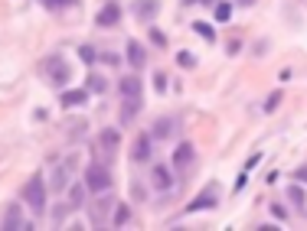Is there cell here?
<instances>
[{
  "label": "cell",
  "mask_w": 307,
  "mask_h": 231,
  "mask_svg": "<svg viewBox=\"0 0 307 231\" xmlns=\"http://www.w3.org/2000/svg\"><path fill=\"white\" fill-rule=\"evenodd\" d=\"M102 143L105 150H115L118 146V131H102Z\"/></svg>",
  "instance_id": "7402d4cb"
},
{
  "label": "cell",
  "mask_w": 307,
  "mask_h": 231,
  "mask_svg": "<svg viewBox=\"0 0 307 231\" xmlns=\"http://www.w3.org/2000/svg\"><path fill=\"white\" fill-rule=\"evenodd\" d=\"M105 88H108V82H105L102 75H88V92H95V94H102Z\"/></svg>",
  "instance_id": "44dd1931"
},
{
  "label": "cell",
  "mask_w": 307,
  "mask_h": 231,
  "mask_svg": "<svg viewBox=\"0 0 307 231\" xmlns=\"http://www.w3.org/2000/svg\"><path fill=\"white\" fill-rule=\"evenodd\" d=\"M271 215H275V218H288V208H284V205H278V202H275V205H271Z\"/></svg>",
  "instance_id": "f1b7e54d"
},
{
  "label": "cell",
  "mask_w": 307,
  "mask_h": 231,
  "mask_svg": "<svg viewBox=\"0 0 307 231\" xmlns=\"http://www.w3.org/2000/svg\"><path fill=\"white\" fill-rule=\"evenodd\" d=\"M154 88H160V92H164V88H167V78L160 75V72H157V75H154Z\"/></svg>",
  "instance_id": "f546056e"
},
{
  "label": "cell",
  "mask_w": 307,
  "mask_h": 231,
  "mask_svg": "<svg viewBox=\"0 0 307 231\" xmlns=\"http://www.w3.org/2000/svg\"><path fill=\"white\" fill-rule=\"evenodd\" d=\"M157 10H160V0H134V3H131V13L137 16V20H144V23L154 20Z\"/></svg>",
  "instance_id": "5b68a950"
},
{
  "label": "cell",
  "mask_w": 307,
  "mask_h": 231,
  "mask_svg": "<svg viewBox=\"0 0 307 231\" xmlns=\"http://www.w3.org/2000/svg\"><path fill=\"white\" fill-rule=\"evenodd\" d=\"M69 205L72 208H79V205H85V185H69Z\"/></svg>",
  "instance_id": "9a60e30c"
},
{
  "label": "cell",
  "mask_w": 307,
  "mask_h": 231,
  "mask_svg": "<svg viewBox=\"0 0 307 231\" xmlns=\"http://www.w3.org/2000/svg\"><path fill=\"white\" fill-rule=\"evenodd\" d=\"M137 111H141V101H137V98H124V108H121V124L127 127V124L137 117Z\"/></svg>",
  "instance_id": "5bb4252c"
},
{
  "label": "cell",
  "mask_w": 307,
  "mask_h": 231,
  "mask_svg": "<svg viewBox=\"0 0 307 231\" xmlns=\"http://www.w3.org/2000/svg\"><path fill=\"white\" fill-rule=\"evenodd\" d=\"M20 195H23V202L36 212V215H43V212H46V179H43V173H33Z\"/></svg>",
  "instance_id": "6da1fadb"
},
{
  "label": "cell",
  "mask_w": 307,
  "mask_h": 231,
  "mask_svg": "<svg viewBox=\"0 0 307 231\" xmlns=\"http://www.w3.org/2000/svg\"><path fill=\"white\" fill-rule=\"evenodd\" d=\"M177 65H183V69H193V65H196V55H193V52H177Z\"/></svg>",
  "instance_id": "603a6c76"
},
{
  "label": "cell",
  "mask_w": 307,
  "mask_h": 231,
  "mask_svg": "<svg viewBox=\"0 0 307 231\" xmlns=\"http://www.w3.org/2000/svg\"><path fill=\"white\" fill-rule=\"evenodd\" d=\"M177 127H180V117H174V114L160 117V121H154V127H150V140H170L177 134Z\"/></svg>",
  "instance_id": "277c9868"
},
{
  "label": "cell",
  "mask_w": 307,
  "mask_h": 231,
  "mask_svg": "<svg viewBox=\"0 0 307 231\" xmlns=\"http://www.w3.org/2000/svg\"><path fill=\"white\" fill-rule=\"evenodd\" d=\"M239 3H245V7H248V3H255V0H239Z\"/></svg>",
  "instance_id": "836d02e7"
},
{
  "label": "cell",
  "mask_w": 307,
  "mask_h": 231,
  "mask_svg": "<svg viewBox=\"0 0 307 231\" xmlns=\"http://www.w3.org/2000/svg\"><path fill=\"white\" fill-rule=\"evenodd\" d=\"M199 3H203V7H213V3H219V0H199Z\"/></svg>",
  "instance_id": "d6a6232c"
},
{
  "label": "cell",
  "mask_w": 307,
  "mask_h": 231,
  "mask_svg": "<svg viewBox=\"0 0 307 231\" xmlns=\"http://www.w3.org/2000/svg\"><path fill=\"white\" fill-rule=\"evenodd\" d=\"M121 94L124 98H141V78L137 75H131V78H121Z\"/></svg>",
  "instance_id": "4fadbf2b"
},
{
  "label": "cell",
  "mask_w": 307,
  "mask_h": 231,
  "mask_svg": "<svg viewBox=\"0 0 307 231\" xmlns=\"http://www.w3.org/2000/svg\"><path fill=\"white\" fill-rule=\"evenodd\" d=\"M131 160H134V163H147V160H150V134H144V137L134 140V146H131Z\"/></svg>",
  "instance_id": "30bf717a"
},
{
  "label": "cell",
  "mask_w": 307,
  "mask_h": 231,
  "mask_svg": "<svg viewBox=\"0 0 307 231\" xmlns=\"http://www.w3.org/2000/svg\"><path fill=\"white\" fill-rule=\"evenodd\" d=\"M216 20H219V23H226V20H232V3H226V0H219V3H216Z\"/></svg>",
  "instance_id": "ffe728a7"
},
{
  "label": "cell",
  "mask_w": 307,
  "mask_h": 231,
  "mask_svg": "<svg viewBox=\"0 0 307 231\" xmlns=\"http://www.w3.org/2000/svg\"><path fill=\"white\" fill-rule=\"evenodd\" d=\"M193 156H196V146L189 143V140H183V143L174 150V166L177 170H186L189 163H193Z\"/></svg>",
  "instance_id": "52a82bcc"
},
{
  "label": "cell",
  "mask_w": 307,
  "mask_h": 231,
  "mask_svg": "<svg viewBox=\"0 0 307 231\" xmlns=\"http://www.w3.org/2000/svg\"><path fill=\"white\" fill-rule=\"evenodd\" d=\"M79 55H82V62H85V65H95V59H98L92 46H82V49H79Z\"/></svg>",
  "instance_id": "484cf974"
},
{
  "label": "cell",
  "mask_w": 307,
  "mask_h": 231,
  "mask_svg": "<svg viewBox=\"0 0 307 231\" xmlns=\"http://www.w3.org/2000/svg\"><path fill=\"white\" fill-rule=\"evenodd\" d=\"M102 62H108V65H118V55H115V52H102Z\"/></svg>",
  "instance_id": "4dcf8cb0"
},
{
  "label": "cell",
  "mask_w": 307,
  "mask_h": 231,
  "mask_svg": "<svg viewBox=\"0 0 307 231\" xmlns=\"http://www.w3.org/2000/svg\"><path fill=\"white\" fill-rule=\"evenodd\" d=\"M150 39H154V46H157V49H164V46H167V36H164L160 30H150Z\"/></svg>",
  "instance_id": "83f0119b"
},
{
  "label": "cell",
  "mask_w": 307,
  "mask_h": 231,
  "mask_svg": "<svg viewBox=\"0 0 307 231\" xmlns=\"http://www.w3.org/2000/svg\"><path fill=\"white\" fill-rule=\"evenodd\" d=\"M288 195H291L294 205H304V189H301V185H291V189H288Z\"/></svg>",
  "instance_id": "4316f807"
},
{
  "label": "cell",
  "mask_w": 307,
  "mask_h": 231,
  "mask_svg": "<svg viewBox=\"0 0 307 231\" xmlns=\"http://www.w3.org/2000/svg\"><path fill=\"white\" fill-rule=\"evenodd\" d=\"M88 101V92H65L62 94V104L65 108H72V104H85Z\"/></svg>",
  "instance_id": "e0dca14e"
},
{
  "label": "cell",
  "mask_w": 307,
  "mask_h": 231,
  "mask_svg": "<svg viewBox=\"0 0 307 231\" xmlns=\"http://www.w3.org/2000/svg\"><path fill=\"white\" fill-rule=\"evenodd\" d=\"M127 62H131L134 69H141V65H147V49L137 43V39H127Z\"/></svg>",
  "instance_id": "9c48e42d"
},
{
  "label": "cell",
  "mask_w": 307,
  "mask_h": 231,
  "mask_svg": "<svg viewBox=\"0 0 307 231\" xmlns=\"http://www.w3.org/2000/svg\"><path fill=\"white\" fill-rule=\"evenodd\" d=\"M3 228H7V231H16V228H30V222H23V218H20V205H10V208H7Z\"/></svg>",
  "instance_id": "7c38bea8"
},
{
  "label": "cell",
  "mask_w": 307,
  "mask_h": 231,
  "mask_svg": "<svg viewBox=\"0 0 307 231\" xmlns=\"http://www.w3.org/2000/svg\"><path fill=\"white\" fill-rule=\"evenodd\" d=\"M193 30H196L199 36L206 39V43H213V39H216V30H213L209 23H203V20H196V23H193Z\"/></svg>",
  "instance_id": "d6986e66"
},
{
  "label": "cell",
  "mask_w": 307,
  "mask_h": 231,
  "mask_svg": "<svg viewBox=\"0 0 307 231\" xmlns=\"http://www.w3.org/2000/svg\"><path fill=\"white\" fill-rule=\"evenodd\" d=\"M65 173H69V170H65V166H59V170H56V176H53V183H49V189H62V185H65Z\"/></svg>",
  "instance_id": "d4e9b609"
},
{
  "label": "cell",
  "mask_w": 307,
  "mask_h": 231,
  "mask_svg": "<svg viewBox=\"0 0 307 231\" xmlns=\"http://www.w3.org/2000/svg\"><path fill=\"white\" fill-rule=\"evenodd\" d=\"M118 20H121V7L115 3V0H108V3L98 10V16H95L98 26H118Z\"/></svg>",
  "instance_id": "8992f818"
},
{
  "label": "cell",
  "mask_w": 307,
  "mask_h": 231,
  "mask_svg": "<svg viewBox=\"0 0 307 231\" xmlns=\"http://www.w3.org/2000/svg\"><path fill=\"white\" fill-rule=\"evenodd\" d=\"M150 183H154V189H160V192H164V189H170L174 176H170V170H167V166H154V170H150Z\"/></svg>",
  "instance_id": "8fae6325"
},
{
  "label": "cell",
  "mask_w": 307,
  "mask_h": 231,
  "mask_svg": "<svg viewBox=\"0 0 307 231\" xmlns=\"http://www.w3.org/2000/svg\"><path fill=\"white\" fill-rule=\"evenodd\" d=\"M127 222H131V208H127L124 202H121V205L115 208V222H111V225H115V228H124Z\"/></svg>",
  "instance_id": "2e32d148"
},
{
  "label": "cell",
  "mask_w": 307,
  "mask_h": 231,
  "mask_svg": "<svg viewBox=\"0 0 307 231\" xmlns=\"http://www.w3.org/2000/svg\"><path fill=\"white\" fill-rule=\"evenodd\" d=\"M294 179H298V183H307V166H301V170H294Z\"/></svg>",
  "instance_id": "1f68e13d"
},
{
  "label": "cell",
  "mask_w": 307,
  "mask_h": 231,
  "mask_svg": "<svg viewBox=\"0 0 307 231\" xmlns=\"http://www.w3.org/2000/svg\"><path fill=\"white\" fill-rule=\"evenodd\" d=\"M46 10H69V7H79V0H40Z\"/></svg>",
  "instance_id": "ac0fdd59"
},
{
  "label": "cell",
  "mask_w": 307,
  "mask_h": 231,
  "mask_svg": "<svg viewBox=\"0 0 307 231\" xmlns=\"http://www.w3.org/2000/svg\"><path fill=\"white\" fill-rule=\"evenodd\" d=\"M216 202H219V195H216V185H209L206 192H199V199L189 202L186 212H203V208H216Z\"/></svg>",
  "instance_id": "ba28073f"
},
{
  "label": "cell",
  "mask_w": 307,
  "mask_h": 231,
  "mask_svg": "<svg viewBox=\"0 0 307 231\" xmlns=\"http://www.w3.org/2000/svg\"><path fill=\"white\" fill-rule=\"evenodd\" d=\"M108 185H111V173L105 170L102 163H92L85 170V189L95 195H102V192H108Z\"/></svg>",
  "instance_id": "7a4b0ae2"
},
{
  "label": "cell",
  "mask_w": 307,
  "mask_h": 231,
  "mask_svg": "<svg viewBox=\"0 0 307 231\" xmlns=\"http://www.w3.org/2000/svg\"><path fill=\"white\" fill-rule=\"evenodd\" d=\"M46 75H49L53 85H65V82L72 78V65L62 59V55H49L46 59Z\"/></svg>",
  "instance_id": "3957f363"
},
{
  "label": "cell",
  "mask_w": 307,
  "mask_h": 231,
  "mask_svg": "<svg viewBox=\"0 0 307 231\" xmlns=\"http://www.w3.org/2000/svg\"><path fill=\"white\" fill-rule=\"evenodd\" d=\"M281 98H284V92H271V94H268V101H265V111H268V114L281 104Z\"/></svg>",
  "instance_id": "cb8c5ba5"
}]
</instances>
